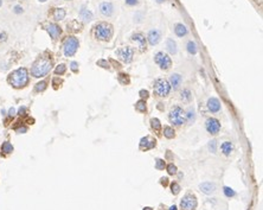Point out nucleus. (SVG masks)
Here are the masks:
<instances>
[{
  "label": "nucleus",
  "instance_id": "45",
  "mask_svg": "<svg viewBox=\"0 0 263 210\" xmlns=\"http://www.w3.org/2000/svg\"><path fill=\"white\" fill-rule=\"evenodd\" d=\"M14 113H16V110H14V108H11V109H10V112H8V114H10V116H13V115H14Z\"/></svg>",
  "mask_w": 263,
  "mask_h": 210
},
{
  "label": "nucleus",
  "instance_id": "41",
  "mask_svg": "<svg viewBox=\"0 0 263 210\" xmlns=\"http://www.w3.org/2000/svg\"><path fill=\"white\" fill-rule=\"evenodd\" d=\"M14 12L16 13H22L23 12V8L20 6H14Z\"/></svg>",
  "mask_w": 263,
  "mask_h": 210
},
{
  "label": "nucleus",
  "instance_id": "22",
  "mask_svg": "<svg viewBox=\"0 0 263 210\" xmlns=\"http://www.w3.org/2000/svg\"><path fill=\"white\" fill-rule=\"evenodd\" d=\"M222 152L225 154V156H229L231 152H232V144L230 141H224L222 144Z\"/></svg>",
  "mask_w": 263,
  "mask_h": 210
},
{
  "label": "nucleus",
  "instance_id": "19",
  "mask_svg": "<svg viewBox=\"0 0 263 210\" xmlns=\"http://www.w3.org/2000/svg\"><path fill=\"white\" fill-rule=\"evenodd\" d=\"M170 81H171V85L173 87L174 89H177L180 85V83H181V76L179 74H173V75H171Z\"/></svg>",
  "mask_w": 263,
  "mask_h": 210
},
{
  "label": "nucleus",
  "instance_id": "47",
  "mask_svg": "<svg viewBox=\"0 0 263 210\" xmlns=\"http://www.w3.org/2000/svg\"><path fill=\"white\" fill-rule=\"evenodd\" d=\"M144 210H153V209L150 208V207H146V208H144Z\"/></svg>",
  "mask_w": 263,
  "mask_h": 210
},
{
  "label": "nucleus",
  "instance_id": "5",
  "mask_svg": "<svg viewBox=\"0 0 263 210\" xmlns=\"http://www.w3.org/2000/svg\"><path fill=\"white\" fill-rule=\"evenodd\" d=\"M154 93H155L158 96L160 97H164V96H167L170 94V90H171V85L168 83L166 80L164 78H159L154 82Z\"/></svg>",
  "mask_w": 263,
  "mask_h": 210
},
{
  "label": "nucleus",
  "instance_id": "8",
  "mask_svg": "<svg viewBox=\"0 0 263 210\" xmlns=\"http://www.w3.org/2000/svg\"><path fill=\"white\" fill-rule=\"evenodd\" d=\"M154 60H155L156 64L160 66L161 69H164V70H167L172 66V61H171V58H170V56L167 54L158 52L155 55V58Z\"/></svg>",
  "mask_w": 263,
  "mask_h": 210
},
{
  "label": "nucleus",
  "instance_id": "7",
  "mask_svg": "<svg viewBox=\"0 0 263 210\" xmlns=\"http://www.w3.org/2000/svg\"><path fill=\"white\" fill-rule=\"evenodd\" d=\"M180 207L183 210H194L197 207V198L191 193H187L180 202Z\"/></svg>",
  "mask_w": 263,
  "mask_h": 210
},
{
  "label": "nucleus",
  "instance_id": "17",
  "mask_svg": "<svg viewBox=\"0 0 263 210\" xmlns=\"http://www.w3.org/2000/svg\"><path fill=\"white\" fill-rule=\"evenodd\" d=\"M208 108L212 113H216V112H218L221 109V103H219V101L216 97H211V99L208 100Z\"/></svg>",
  "mask_w": 263,
  "mask_h": 210
},
{
  "label": "nucleus",
  "instance_id": "30",
  "mask_svg": "<svg viewBox=\"0 0 263 210\" xmlns=\"http://www.w3.org/2000/svg\"><path fill=\"white\" fill-rule=\"evenodd\" d=\"M224 193H225L227 197H233V196L236 195V192L233 191L231 188H229V186H225V188H224Z\"/></svg>",
  "mask_w": 263,
  "mask_h": 210
},
{
  "label": "nucleus",
  "instance_id": "35",
  "mask_svg": "<svg viewBox=\"0 0 263 210\" xmlns=\"http://www.w3.org/2000/svg\"><path fill=\"white\" fill-rule=\"evenodd\" d=\"M155 168H158V170H164V168H165V162H164L162 159H156Z\"/></svg>",
  "mask_w": 263,
  "mask_h": 210
},
{
  "label": "nucleus",
  "instance_id": "3",
  "mask_svg": "<svg viewBox=\"0 0 263 210\" xmlns=\"http://www.w3.org/2000/svg\"><path fill=\"white\" fill-rule=\"evenodd\" d=\"M95 37L100 41H109L113 37V26L108 23H98L95 26Z\"/></svg>",
  "mask_w": 263,
  "mask_h": 210
},
{
  "label": "nucleus",
  "instance_id": "34",
  "mask_svg": "<svg viewBox=\"0 0 263 210\" xmlns=\"http://www.w3.org/2000/svg\"><path fill=\"white\" fill-rule=\"evenodd\" d=\"M167 172L170 174H175V173H177V168H175V165H173V164H168Z\"/></svg>",
  "mask_w": 263,
  "mask_h": 210
},
{
  "label": "nucleus",
  "instance_id": "11",
  "mask_svg": "<svg viewBox=\"0 0 263 210\" xmlns=\"http://www.w3.org/2000/svg\"><path fill=\"white\" fill-rule=\"evenodd\" d=\"M131 41L136 45V48L139 50H145L146 49V38L144 37V35H141V33H134L132 36Z\"/></svg>",
  "mask_w": 263,
  "mask_h": 210
},
{
  "label": "nucleus",
  "instance_id": "15",
  "mask_svg": "<svg viewBox=\"0 0 263 210\" xmlns=\"http://www.w3.org/2000/svg\"><path fill=\"white\" fill-rule=\"evenodd\" d=\"M199 189L206 193V195H211L216 191V184L215 183H211V182H205V183H202L199 185Z\"/></svg>",
  "mask_w": 263,
  "mask_h": 210
},
{
  "label": "nucleus",
  "instance_id": "39",
  "mask_svg": "<svg viewBox=\"0 0 263 210\" xmlns=\"http://www.w3.org/2000/svg\"><path fill=\"white\" fill-rule=\"evenodd\" d=\"M70 66H71V70H72V71H77V70H78V64H77V62H72Z\"/></svg>",
  "mask_w": 263,
  "mask_h": 210
},
{
  "label": "nucleus",
  "instance_id": "31",
  "mask_svg": "<svg viewBox=\"0 0 263 210\" xmlns=\"http://www.w3.org/2000/svg\"><path fill=\"white\" fill-rule=\"evenodd\" d=\"M181 99L183 100H185V101H189L190 99H191V93H190V90L185 89L183 93H181Z\"/></svg>",
  "mask_w": 263,
  "mask_h": 210
},
{
  "label": "nucleus",
  "instance_id": "6",
  "mask_svg": "<svg viewBox=\"0 0 263 210\" xmlns=\"http://www.w3.org/2000/svg\"><path fill=\"white\" fill-rule=\"evenodd\" d=\"M78 48V39L76 37H68L63 45V51L66 57H70L77 51Z\"/></svg>",
  "mask_w": 263,
  "mask_h": 210
},
{
  "label": "nucleus",
  "instance_id": "50",
  "mask_svg": "<svg viewBox=\"0 0 263 210\" xmlns=\"http://www.w3.org/2000/svg\"><path fill=\"white\" fill-rule=\"evenodd\" d=\"M1 5H2V1H1V0H0V6H1Z\"/></svg>",
  "mask_w": 263,
  "mask_h": 210
},
{
  "label": "nucleus",
  "instance_id": "40",
  "mask_svg": "<svg viewBox=\"0 0 263 210\" xmlns=\"http://www.w3.org/2000/svg\"><path fill=\"white\" fill-rule=\"evenodd\" d=\"M126 4L127 5H136L138 0H126Z\"/></svg>",
  "mask_w": 263,
  "mask_h": 210
},
{
  "label": "nucleus",
  "instance_id": "2",
  "mask_svg": "<svg viewBox=\"0 0 263 210\" xmlns=\"http://www.w3.org/2000/svg\"><path fill=\"white\" fill-rule=\"evenodd\" d=\"M51 69V61L46 57H41L33 63L31 68V74L35 77H43L45 76Z\"/></svg>",
  "mask_w": 263,
  "mask_h": 210
},
{
  "label": "nucleus",
  "instance_id": "4",
  "mask_svg": "<svg viewBox=\"0 0 263 210\" xmlns=\"http://www.w3.org/2000/svg\"><path fill=\"white\" fill-rule=\"evenodd\" d=\"M168 118H170V121L173 125H175V126H180V125L185 124L186 121L185 112L180 108V107H178V106H175V107H173V108L171 109Z\"/></svg>",
  "mask_w": 263,
  "mask_h": 210
},
{
  "label": "nucleus",
  "instance_id": "14",
  "mask_svg": "<svg viewBox=\"0 0 263 210\" xmlns=\"http://www.w3.org/2000/svg\"><path fill=\"white\" fill-rule=\"evenodd\" d=\"M160 38H161V36H160V32L158 30H151L148 32V36H147V39H148L151 45H156L160 42Z\"/></svg>",
  "mask_w": 263,
  "mask_h": 210
},
{
  "label": "nucleus",
  "instance_id": "23",
  "mask_svg": "<svg viewBox=\"0 0 263 210\" xmlns=\"http://www.w3.org/2000/svg\"><path fill=\"white\" fill-rule=\"evenodd\" d=\"M166 45H167V50L171 52L172 55H175L177 54V43L174 42L172 38H168L167 39V43H166Z\"/></svg>",
  "mask_w": 263,
  "mask_h": 210
},
{
  "label": "nucleus",
  "instance_id": "24",
  "mask_svg": "<svg viewBox=\"0 0 263 210\" xmlns=\"http://www.w3.org/2000/svg\"><path fill=\"white\" fill-rule=\"evenodd\" d=\"M174 129L172 128V127H170V126H166L165 128H164V135L166 137V138H168V139H172V138H174Z\"/></svg>",
  "mask_w": 263,
  "mask_h": 210
},
{
  "label": "nucleus",
  "instance_id": "29",
  "mask_svg": "<svg viewBox=\"0 0 263 210\" xmlns=\"http://www.w3.org/2000/svg\"><path fill=\"white\" fill-rule=\"evenodd\" d=\"M151 124H152V128H153V129H155V131H159V129H160V127H161L160 121L158 120V119H152V120H151Z\"/></svg>",
  "mask_w": 263,
  "mask_h": 210
},
{
  "label": "nucleus",
  "instance_id": "37",
  "mask_svg": "<svg viewBox=\"0 0 263 210\" xmlns=\"http://www.w3.org/2000/svg\"><path fill=\"white\" fill-rule=\"evenodd\" d=\"M186 115H187V120L190 121V122L194 120V110H193L192 108H190V110H189V114H186Z\"/></svg>",
  "mask_w": 263,
  "mask_h": 210
},
{
  "label": "nucleus",
  "instance_id": "42",
  "mask_svg": "<svg viewBox=\"0 0 263 210\" xmlns=\"http://www.w3.org/2000/svg\"><path fill=\"white\" fill-rule=\"evenodd\" d=\"M27 131V128L26 127H23V128H19V129H17V132L18 133H25Z\"/></svg>",
  "mask_w": 263,
  "mask_h": 210
},
{
  "label": "nucleus",
  "instance_id": "38",
  "mask_svg": "<svg viewBox=\"0 0 263 210\" xmlns=\"http://www.w3.org/2000/svg\"><path fill=\"white\" fill-rule=\"evenodd\" d=\"M139 94H140V96H141V97H142V99H147V97H148V91H147V90H140V91H139Z\"/></svg>",
  "mask_w": 263,
  "mask_h": 210
},
{
  "label": "nucleus",
  "instance_id": "12",
  "mask_svg": "<svg viewBox=\"0 0 263 210\" xmlns=\"http://www.w3.org/2000/svg\"><path fill=\"white\" fill-rule=\"evenodd\" d=\"M100 12H101L102 16L104 17H110L114 13V6L112 2L109 1H106V2H102L100 5Z\"/></svg>",
  "mask_w": 263,
  "mask_h": 210
},
{
  "label": "nucleus",
  "instance_id": "44",
  "mask_svg": "<svg viewBox=\"0 0 263 210\" xmlns=\"http://www.w3.org/2000/svg\"><path fill=\"white\" fill-rule=\"evenodd\" d=\"M167 180L168 179L166 178V177H165V178H161V184H162V185H164V186L167 185Z\"/></svg>",
  "mask_w": 263,
  "mask_h": 210
},
{
  "label": "nucleus",
  "instance_id": "21",
  "mask_svg": "<svg viewBox=\"0 0 263 210\" xmlns=\"http://www.w3.org/2000/svg\"><path fill=\"white\" fill-rule=\"evenodd\" d=\"M79 16H81V18L83 19V20H91V18H93V13L90 12L89 10L87 8V7H82L81 8V11H79Z\"/></svg>",
  "mask_w": 263,
  "mask_h": 210
},
{
  "label": "nucleus",
  "instance_id": "27",
  "mask_svg": "<svg viewBox=\"0 0 263 210\" xmlns=\"http://www.w3.org/2000/svg\"><path fill=\"white\" fill-rule=\"evenodd\" d=\"M13 151V146L8 141H6V143H4L2 144V152L4 153H11Z\"/></svg>",
  "mask_w": 263,
  "mask_h": 210
},
{
  "label": "nucleus",
  "instance_id": "43",
  "mask_svg": "<svg viewBox=\"0 0 263 210\" xmlns=\"http://www.w3.org/2000/svg\"><path fill=\"white\" fill-rule=\"evenodd\" d=\"M25 110H26L25 107H20V109H19V115H24Z\"/></svg>",
  "mask_w": 263,
  "mask_h": 210
},
{
  "label": "nucleus",
  "instance_id": "18",
  "mask_svg": "<svg viewBox=\"0 0 263 210\" xmlns=\"http://www.w3.org/2000/svg\"><path fill=\"white\" fill-rule=\"evenodd\" d=\"M174 32L178 37H184L187 35V27L184 24H177L174 26Z\"/></svg>",
  "mask_w": 263,
  "mask_h": 210
},
{
  "label": "nucleus",
  "instance_id": "28",
  "mask_svg": "<svg viewBox=\"0 0 263 210\" xmlns=\"http://www.w3.org/2000/svg\"><path fill=\"white\" fill-rule=\"evenodd\" d=\"M66 70V66H64V64H60V66H57V68L55 69V74H57V75H63L64 72H65Z\"/></svg>",
  "mask_w": 263,
  "mask_h": 210
},
{
  "label": "nucleus",
  "instance_id": "46",
  "mask_svg": "<svg viewBox=\"0 0 263 210\" xmlns=\"http://www.w3.org/2000/svg\"><path fill=\"white\" fill-rule=\"evenodd\" d=\"M170 210H177V207L173 205V207H171V208H170Z\"/></svg>",
  "mask_w": 263,
  "mask_h": 210
},
{
  "label": "nucleus",
  "instance_id": "49",
  "mask_svg": "<svg viewBox=\"0 0 263 210\" xmlns=\"http://www.w3.org/2000/svg\"><path fill=\"white\" fill-rule=\"evenodd\" d=\"M39 1H41V2H45V1H46V0H39Z\"/></svg>",
  "mask_w": 263,
  "mask_h": 210
},
{
  "label": "nucleus",
  "instance_id": "26",
  "mask_svg": "<svg viewBox=\"0 0 263 210\" xmlns=\"http://www.w3.org/2000/svg\"><path fill=\"white\" fill-rule=\"evenodd\" d=\"M187 51L192 55L197 54V45H196V43L192 42V41H190V42L187 43Z\"/></svg>",
  "mask_w": 263,
  "mask_h": 210
},
{
  "label": "nucleus",
  "instance_id": "13",
  "mask_svg": "<svg viewBox=\"0 0 263 210\" xmlns=\"http://www.w3.org/2000/svg\"><path fill=\"white\" fill-rule=\"evenodd\" d=\"M154 146H155V140L150 138V137H145V138H142L140 140V149L141 150H145V151L151 150Z\"/></svg>",
  "mask_w": 263,
  "mask_h": 210
},
{
  "label": "nucleus",
  "instance_id": "33",
  "mask_svg": "<svg viewBox=\"0 0 263 210\" xmlns=\"http://www.w3.org/2000/svg\"><path fill=\"white\" fill-rule=\"evenodd\" d=\"M46 88V82H44V81H42V82H39V83L36 85V91H43V90Z\"/></svg>",
  "mask_w": 263,
  "mask_h": 210
},
{
  "label": "nucleus",
  "instance_id": "1",
  "mask_svg": "<svg viewBox=\"0 0 263 210\" xmlns=\"http://www.w3.org/2000/svg\"><path fill=\"white\" fill-rule=\"evenodd\" d=\"M7 81L14 88H23L29 82L27 70L25 68H19V69H17V70H14L13 72L10 74Z\"/></svg>",
  "mask_w": 263,
  "mask_h": 210
},
{
  "label": "nucleus",
  "instance_id": "9",
  "mask_svg": "<svg viewBox=\"0 0 263 210\" xmlns=\"http://www.w3.org/2000/svg\"><path fill=\"white\" fill-rule=\"evenodd\" d=\"M205 127H206V131L211 134H217L221 129V124L219 121L215 119V118H209L206 122H205Z\"/></svg>",
  "mask_w": 263,
  "mask_h": 210
},
{
  "label": "nucleus",
  "instance_id": "20",
  "mask_svg": "<svg viewBox=\"0 0 263 210\" xmlns=\"http://www.w3.org/2000/svg\"><path fill=\"white\" fill-rule=\"evenodd\" d=\"M65 14H66V12L64 8H55L54 18H55V20L60 22V20H63V19L65 18Z\"/></svg>",
  "mask_w": 263,
  "mask_h": 210
},
{
  "label": "nucleus",
  "instance_id": "48",
  "mask_svg": "<svg viewBox=\"0 0 263 210\" xmlns=\"http://www.w3.org/2000/svg\"><path fill=\"white\" fill-rule=\"evenodd\" d=\"M156 2H162V1H164V0H155Z\"/></svg>",
  "mask_w": 263,
  "mask_h": 210
},
{
  "label": "nucleus",
  "instance_id": "16",
  "mask_svg": "<svg viewBox=\"0 0 263 210\" xmlns=\"http://www.w3.org/2000/svg\"><path fill=\"white\" fill-rule=\"evenodd\" d=\"M46 31L49 32V35L51 36V38H54V39L58 38L60 35V27L56 24H49L46 26Z\"/></svg>",
  "mask_w": 263,
  "mask_h": 210
},
{
  "label": "nucleus",
  "instance_id": "36",
  "mask_svg": "<svg viewBox=\"0 0 263 210\" xmlns=\"http://www.w3.org/2000/svg\"><path fill=\"white\" fill-rule=\"evenodd\" d=\"M216 140H211L209 143V150L210 152H212V153H216Z\"/></svg>",
  "mask_w": 263,
  "mask_h": 210
},
{
  "label": "nucleus",
  "instance_id": "25",
  "mask_svg": "<svg viewBox=\"0 0 263 210\" xmlns=\"http://www.w3.org/2000/svg\"><path fill=\"white\" fill-rule=\"evenodd\" d=\"M135 109L138 112H141V113H145L146 112V102L144 100H140L135 103Z\"/></svg>",
  "mask_w": 263,
  "mask_h": 210
},
{
  "label": "nucleus",
  "instance_id": "10",
  "mask_svg": "<svg viewBox=\"0 0 263 210\" xmlns=\"http://www.w3.org/2000/svg\"><path fill=\"white\" fill-rule=\"evenodd\" d=\"M133 54H134L133 49L128 48V46L121 48L117 50V55H119L120 60L123 61L125 63H129V62H132V60H133Z\"/></svg>",
  "mask_w": 263,
  "mask_h": 210
},
{
  "label": "nucleus",
  "instance_id": "32",
  "mask_svg": "<svg viewBox=\"0 0 263 210\" xmlns=\"http://www.w3.org/2000/svg\"><path fill=\"white\" fill-rule=\"evenodd\" d=\"M171 189H172V192H173L174 195H178L180 191V186L178 183H172L171 184Z\"/></svg>",
  "mask_w": 263,
  "mask_h": 210
}]
</instances>
